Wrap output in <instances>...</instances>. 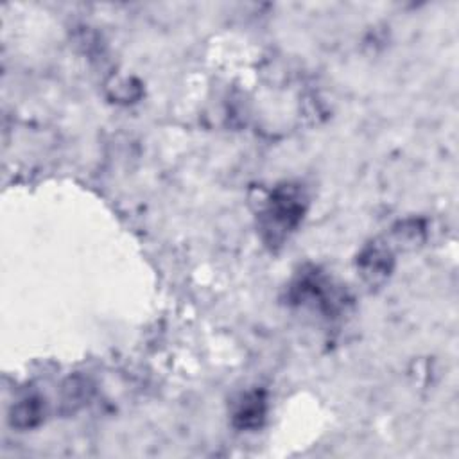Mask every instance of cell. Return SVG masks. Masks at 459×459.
I'll return each mask as SVG.
<instances>
[{
    "instance_id": "4",
    "label": "cell",
    "mask_w": 459,
    "mask_h": 459,
    "mask_svg": "<svg viewBox=\"0 0 459 459\" xmlns=\"http://www.w3.org/2000/svg\"><path fill=\"white\" fill-rule=\"evenodd\" d=\"M43 420V402L39 396H25L11 409V423L16 429H32Z\"/></svg>"
},
{
    "instance_id": "1",
    "label": "cell",
    "mask_w": 459,
    "mask_h": 459,
    "mask_svg": "<svg viewBox=\"0 0 459 459\" xmlns=\"http://www.w3.org/2000/svg\"><path fill=\"white\" fill-rule=\"evenodd\" d=\"M305 210L307 199L298 185L276 186L260 212V231L265 244L280 246L298 228Z\"/></svg>"
},
{
    "instance_id": "2",
    "label": "cell",
    "mask_w": 459,
    "mask_h": 459,
    "mask_svg": "<svg viewBox=\"0 0 459 459\" xmlns=\"http://www.w3.org/2000/svg\"><path fill=\"white\" fill-rule=\"evenodd\" d=\"M357 267L364 281L371 287H377L385 281L393 269V255L391 249L380 242L368 244L359 255Z\"/></svg>"
},
{
    "instance_id": "3",
    "label": "cell",
    "mask_w": 459,
    "mask_h": 459,
    "mask_svg": "<svg viewBox=\"0 0 459 459\" xmlns=\"http://www.w3.org/2000/svg\"><path fill=\"white\" fill-rule=\"evenodd\" d=\"M265 412H267V398L265 393L260 389L249 391L246 394H242L233 407V425L240 430H253L258 429L264 420H265Z\"/></svg>"
}]
</instances>
